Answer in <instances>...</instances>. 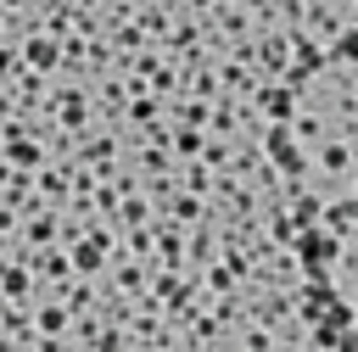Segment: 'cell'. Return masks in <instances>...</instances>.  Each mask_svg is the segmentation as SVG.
<instances>
[{
  "label": "cell",
  "instance_id": "1",
  "mask_svg": "<svg viewBox=\"0 0 358 352\" xmlns=\"http://www.w3.org/2000/svg\"><path fill=\"white\" fill-rule=\"evenodd\" d=\"M252 106H257V117L263 123H291L296 112H302V101H296V89H285V84H257V95H252Z\"/></svg>",
  "mask_w": 358,
  "mask_h": 352
},
{
  "label": "cell",
  "instance_id": "2",
  "mask_svg": "<svg viewBox=\"0 0 358 352\" xmlns=\"http://www.w3.org/2000/svg\"><path fill=\"white\" fill-rule=\"evenodd\" d=\"M22 61H28L34 73H45V78H56V73H62V61H67V45L34 28V34L22 39Z\"/></svg>",
  "mask_w": 358,
  "mask_h": 352
},
{
  "label": "cell",
  "instance_id": "3",
  "mask_svg": "<svg viewBox=\"0 0 358 352\" xmlns=\"http://www.w3.org/2000/svg\"><path fill=\"white\" fill-rule=\"evenodd\" d=\"M201 151H207V129L173 123V156H179V162H201Z\"/></svg>",
  "mask_w": 358,
  "mask_h": 352
},
{
  "label": "cell",
  "instance_id": "4",
  "mask_svg": "<svg viewBox=\"0 0 358 352\" xmlns=\"http://www.w3.org/2000/svg\"><path fill=\"white\" fill-rule=\"evenodd\" d=\"M336 352H358V324H352V330H341V346H336Z\"/></svg>",
  "mask_w": 358,
  "mask_h": 352
},
{
  "label": "cell",
  "instance_id": "5",
  "mask_svg": "<svg viewBox=\"0 0 358 352\" xmlns=\"http://www.w3.org/2000/svg\"><path fill=\"white\" fill-rule=\"evenodd\" d=\"M352 190H358V179H352Z\"/></svg>",
  "mask_w": 358,
  "mask_h": 352
}]
</instances>
